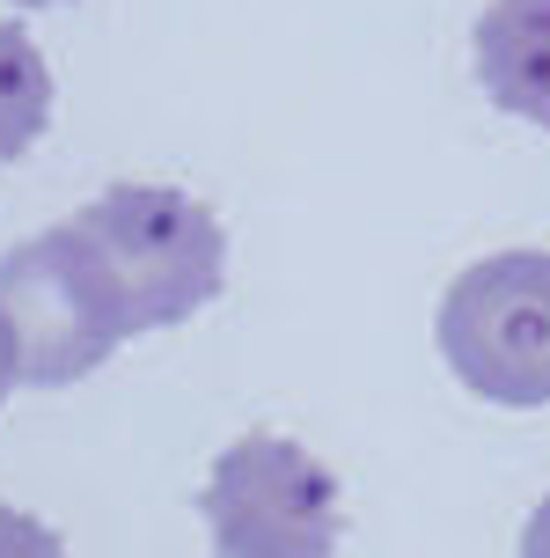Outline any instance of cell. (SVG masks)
Returning a JSON list of instances; mask_svg holds the SVG:
<instances>
[{
	"mask_svg": "<svg viewBox=\"0 0 550 558\" xmlns=\"http://www.w3.org/2000/svg\"><path fill=\"white\" fill-rule=\"evenodd\" d=\"M8 383H15V338H8V316H0V397H8Z\"/></svg>",
	"mask_w": 550,
	"mask_h": 558,
	"instance_id": "obj_8",
	"label": "cell"
},
{
	"mask_svg": "<svg viewBox=\"0 0 550 558\" xmlns=\"http://www.w3.org/2000/svg\"><path fill=\"white\" fill-rule=\"evenodd\" d=\"M477 82L506 118L550 125V0H492L477 15Z\"/></svg>",
	"mask_w": 550,
	"mask_h": 558,
	"instance_id": "obj_4",
	"label": "cell"
},
{
	"mask_svg": "<svg viewBox=\"0 0 550 558\" xmlns=\"http://www.w3.org/2000/svg\"><path fill=\"white\" fill-rule=\"evenodd\" d=\"M228 279V228L176 184H110L74 221L0 257L15 383H82L125 338L184 324Z\"/></svg>",
	"mask_w": 550,
	"mask_h": 558,
	"instance_id": "obj_1",
	"label": "cell"
},
{
	"mask_svg": "<svg viewBox=\"0 0 550 558\" xmlns=\"http://www.w3.org/2000/svg\"><path fill=\"white\" fill-rule=\"evenodd\" d=\"M198 514L213 530V558H330L345 530V493L302 441L243 434L213 456Z\"/></svg>",
	"mask_w": 550,
	"mask_h": 558,
	"instance_id": "obj_3",
	"label": "cell"
},
{
	"mask_svg": "<svg viewBox=\"0 0 550 558\" xmlns=\"http://www.w3.org/2000/svg\"><path fill=\"white\" fill-rule=\"evenodd\" d=\"M52 118V66L23 23H0V169L23 155Z\"/></svg>",
	"mask_w": 550,
	"mask_h": 558,
	"instance_id": "obj_5",
	"label": "cell"
},
{
	"mask_svg": "<svg viewBox=\"0 0 550 558\" xmlns=\"http://www.w3.org/2000/svg\"><path fill=\"white\" fill-rule=\"evenodd\" d=\"M433 338L469 397L506 412L550 404V251H499L455 272Z\"/></svg>",
	"mask_w": 550,
	"mask_h": 558,
	"instance_id": "obj_2",
	"label": "cell"
},
{
	"mask_svg": "<svg viewBox=\"0 0 550 558\" xmlns=\"http://www.w3.org/2000/svg\"><path fill=\"white\" fill-rule=\"evenodd\" d=\"M522 558H550V500L528 514V530H522Z\"/></svg>",
	"mask_w": 550,
	"mask_h": 558,
	"instance_id": "obj_7",
	"label": "cell"
},
{
	"mask_svg": "<svg viewBox=\"0 0 550 558\" xmlns=\"http://www.w3.org/2000/svg\"><path fill=\"white\" fill-rule=\"evenodd\" d=\"M0 558H66L59 530H45L23 507H0Z\"/></svg>",
	"mask_w": 550,
	"mask_h": 558,
	"instance_id": "obj_6",
	"label": "cell"
},
{
	"mask_svg": "<svg viewBox=\"0 0 550 558\" xmlns=\"http://www.w3.org/2000/svg\"><path fill=\"white\" fill-rule=\"evenodd\" d=\"M15 8H59V0H15Z\"/></svg>",
	"mask_w": 550,
	"mask_h": 558,
	"instance_id": "obj_9",
	"label": "cell"
}]
</instances>
